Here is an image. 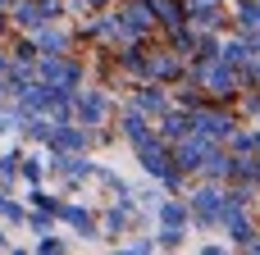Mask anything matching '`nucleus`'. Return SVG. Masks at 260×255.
I'll return each instance as SVG.
<instances>
[{
	"label": "nucleus",
	"mask_w": 260,
	"mask_h": 255,
	"mask_svg": "<svg viewBox=\"0 0 260 255\" xmlns=\"http://www.w3.org/2000/svg\"><path fill=\"white\" fill-rule=\"evenodd\" d=\"M46 78H50V82H59V87H69V82H78V73H73L69 64H46Z\"/></svg>",
	"instance_id": "nucleus-2"
},
{
	"label": "nucleus",
	"mask_w": 260,
	"mask_h": 255,
	"mask_svg": "<svg viewBox=\"0 0 260 255\" xmlns=\"http://www.w3.org/2000/svg\"><path fill=\"white\" fill-rule=\"evenodd\" d=\"M197 214H201V219H219V214H229V210L219 205L215 192H201V196H197Z\"/></svg>",
	"instance_id": "nucleus-1"
},
{
	"label": "nucleus",
	"mask_w": 260,
	"mask_h": 255,
	"mask_svg": "<svg viewBox=\"0 0 260 255\" xmlns=\"http://www.w3.org/2000/svg\"><path fill=\"white\" fill-rule=\"evenodd\" d=\"M55 141H59V146H69V151H73V146H82V132H69V128H64V132H55Z\"/></svg>",
	"instance_id": "nucleus-5"
},
{
	"label": "nucleus",
	"mask_w": 260,
	"mask_h": 255,
	"mask_svg": "<svg viewBox=\"0 0 260 255\" xmlns=\"http://www.w3.org/2000/svg\"><path fill=\"white\" fill-rule=\"evenodd\" d=\"M55 169H59V173H69V178H82V173H87V160H59Z\"/></svg>",
	"instance_id": "nucleus-4"
},
{
	"label": "nucleus",
	"mask_w": 260,
	"mask_h": 255,
	"mask_svg": "<svg viewBox=\"0 0 260 255\" xmlns=\"http://www.w3.org/2000/svg\"><path fill=\"white\" fill-rule=\"evenodd\" d=\"M101 114H105V100H101V96H91V100H82V119H87V123H96Z\"/></svg>",
	"instance_id": "nucleus-3"
}]
</instances>
